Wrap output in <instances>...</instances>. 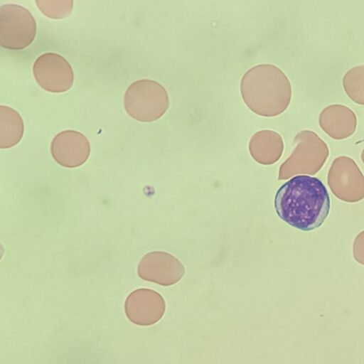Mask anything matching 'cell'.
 <instances>
[{
	"label": "cell",
	"mask_w": 364,
	"mask_h": 364,
	"mask_svg": "<svg viewBox=\"0 0 364 364\" xmlns=\"http://www.w3.org/2000/svg\"><path fill=\"white\" fill-rule=\"evenodd\" d=\"M274 205L282 220L300 230L311 231L321 227L327 218L331 199L320 179L299 175L279 187Z\"/></svg>",
	"instance_id": "1"
},
{
	"label": "cell",
	"mask_w": 364,
	"mask_h": 364,
	"mask_svg": "<svg viewBox=\"0 0 364 364\" xmlns=\"http://www.w3.org/2000/svg\"><path fill=\"white\" fill-rule=\"evenodd\" d=\"M246 105L255 114L274 117L284 112L291 99V85L277 65L263 63L247 70L240 81Z\"/></svg>",
	"instance_id": "2"
},
{
	"label": "cell",
	"mask_w": 364,
	"mask_h": 364,
	"mask_svg": "<svg viewBox=\"0 0 364 364\" xmlns=\"http://www.w3.org/2000/svg\"><path fill=\"white\" fill-rule=\"evenodd\" d=\"M123 102L129 116L142 122L159 119L169 107L168 95L165 87L149 79L132 82L125 92Z\"/></svg>",
	"instance_id": "3"
},
{
	"label": "cell",
	"mask_w": 364,
	"mask_h": 364,
	"mask_svg": "<svg viewBox=\"0 0 364 364\" xmlns=\"http://www.w3.org/2000/svg\"><path fill=\"white\" fill-rule=\"evenodd\" d=\"M36 21L26 8L14 4L0 7V46L9 50H22L34 41Z\"/></svg>",
	"instance_id": "4"
},
{
	"label": "cell",
	"mask_w": 364,
	"mask_h": 364,
	"mask_svg": "<svg viewBox=\"0 0 364 364\" xmlns=\"http://www.w3.org/2000/svg\"><path fill=\"white\" fill-rule=\"evenodd\" d=\"M33 73L41 88L53 93L69 90L74 81L72 66L64 57L55 53L38 56L33 63Z\"/></svg>",
	"instance_id": "5"
},
{
	"label": "cell",
	"mask_w": 364,
	"mask_h": 364,
	"mask_svg": "<svg viewBox=\"0 0 364 364\" xmlns=\"http://www.w3.org/2000/svg\"><path fill=\"white\" fill-rule=\"evenodd\" d=\"M165 310L162 296L151 289H136L128 295L124 302L126 316L137 326L155 324L162 318Z\"/></svg>",
	"instance_id": "6"
},
{
	"label": "cell",
	"mask_w": 364,
	"mask_h": 364,
	"mask_svg": "<svg viewBox=\"0 0 364 364\" xmlns=\"http://www.w3.org/2000/svg\"><path fill=\"white\" fill-rule=\"evenodd\" d=\"M50 153L59 165L75 168L82 166L88 159L90 145L83 134L75 130H64L53 139Z\"/></svg>",
	"instance_id": "7"
},
{
	"label": "cell",
	"mask_w": 364,
	"mask_h": 364,
	"mask_svg": "<svg viewBox=\"0 0 364 364\" xmlns=\"http://www.w3.org/2000/svg\"><path fill=\"white\" fill-rule=\"evenodd\" d=\"M318 124L322 130L334 139H344L357 128V116L349 107L342 104L326 106L318 116Z\"/></svg>",
	"instance_id": "8"
},
{
	"label": "cell",
	"mask_w": 364,
	"mask_h": 364,
	"mask_svg": "<svg viewBox=\"0 0 364 364\" xmlns=\"http://www.w3.org/2000/svg\"><path fill=\"white\" fill-rule=\"evenodd\" d=\"M24 124L20 114L14 109L0 106V148L8 149L16 145L22 139Z\"/></svg>",
	"instance_id": "9"
},
{
	"label": "cell",
	"mask_w": 364,
	"mask_h": 364,
	"mask_svg": "<svg viewBox=\"0 0 364 364\" xmlns=\"http://www.w3.org/2000/svg\"><path fill=\"white\" fill-rule=\"evenodd\" d=\"M250 148L255 156L273 153L277 156L282 151L283 139L277 132L262 129L255 132L250 140Z\"/></svg>",
	"instance_id": "10"
},
{
	"label": "cell",
	"mask_w": 364,
	"mask_h": 364,
	"mask_svg": "<svg viewBox=\"0 0 364 364\" xmlns=\"http://www.w3.org/2000/svg\"><path fill=\"white\" fill-rule=\"evenodd\" d=\"M345 92L356 104L364 105V64L348 69L342 78Z\"/></svg>",
	"instance_id": "11"
},
{
	"label": "cell",
	"mask_w": 364,
	"mask_h": 364,
	"mask_svg": "<svg viewBox=\"0 0 364 364\" xmlns=\"http://www.w3.org/2000/svg\"><path fill=\"white\" fill-rule=\"evenodd\" d=\"M36 4L41 13L50 18L61 19L72 12V0H36Z\"/></svg>",
	"instance_id": "12"
},
{
	"label": "cell",
	"mask_w": 364,
	"mask_h": 364,
	"mask_svg": "<svg viewBox=\"0 0 364 364\" xmlns=\"http://www.w3.org/2000/svg\"><path fill=\"white\" fill-rule=\"evenodd\" d=\"M361 157H362L363 161H364V149L362 151Z\"/></svg>",
	"instance_id": "13"
}]
</instances>
